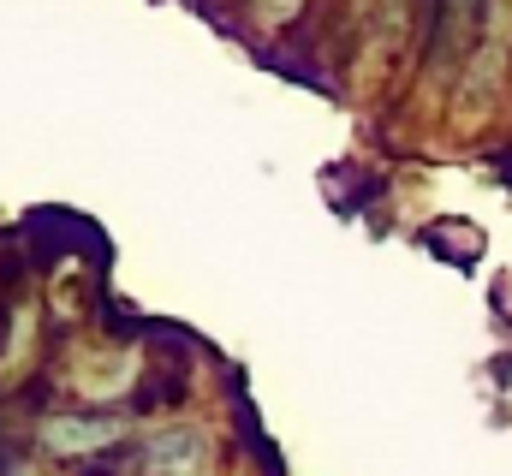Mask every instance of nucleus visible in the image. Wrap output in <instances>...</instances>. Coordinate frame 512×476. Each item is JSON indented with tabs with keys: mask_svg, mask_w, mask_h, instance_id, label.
Instances as JSON below:
<instances>
[{
	"mask_svg": "<svg viewBox=\"0 0 512 476\" xmlns=\"http://www.w3.org/2000/svg\"><path fill=\"white\" fill-rule=\"evenodd\" d=\"M143 476H203V435L197 429H161L143 447Z\"/></svg>",
	"mask_w": 512,
	"mask_h": 476,
	"instance_id": "f257e3e1",
	"label": "nucleus"
},
{
	"mask_svg": "<svg viewBox=\"0 0 512 476\" xmlns=\"http://www.w3.org/2000/svg\"><path fill=\"white\" fill-rule=\"evenodd\" d=\"M114 435H120V423H72V417L42 423V441L54 453H90V447H108Z\"/></svg>",
	"mask_w": 512,
	"mask_h": 476,
	"instance_id": "f03ea898",
	"label": "nucleus"
},
{
	"mask_svg": "<svg viewBox=\"0 0 512 476\" xmlns=\"http://www.w3.org/2000/svg\"><path fill=\"white\" fill-rule=\"evenodd\" d=\"M298 6H304V0H256V12H262L268 24H280V18H292Z\"/></svg>",
	"mask_w": 512,
	"mask_h": 476,
	"instance_id": "7ed1b4c3",
	"label": "nucleus"
}]
</instances>
